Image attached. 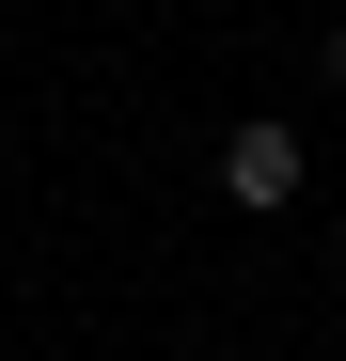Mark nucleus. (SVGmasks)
Instances as JSON below:
<instances>
[{"label":"nucleus","mask_w":346,"mask_h":361,"mask_svg":"<svg viewBox=\"0 0 346 361\" xmlns=\"http://www.w3.org/2000/svg\"><path fill=\"white\" fill-rule=\"evenodd\" d=\"M220 189H237V204H299V126H283V110H252V126L220 142Z\"/></svg>","instance_id":"1"},{"label":"nucleus","mask_w":346,"mask_h":361,"mask_svg":"<svg viewBox=\"0 0 346 361\" xmlns=\"http://www.w3.org/2000/svg\"><path fill=\"white\" fill-rule=\"evenodd\" d=\"M330 79H346V32H330Z\"/></svg>","instance_id":"2"}]
</instances>
